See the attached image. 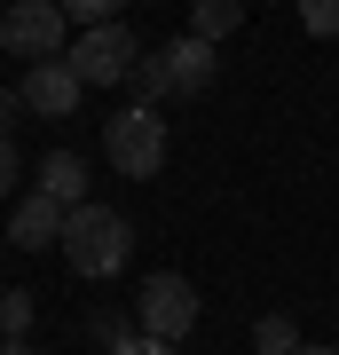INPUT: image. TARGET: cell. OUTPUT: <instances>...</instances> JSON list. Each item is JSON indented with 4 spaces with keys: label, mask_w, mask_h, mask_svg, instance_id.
<instances>
[{
    "label": "cell",
    "mask_w": 339,
    "mask_h": 355,
    "mask_svg": "<svg viewBox=\"0 0 339 355\" xmlns=\"http://www.w3.org/2000/svg\"><path fill=\"white\" fill-rule=\"evenodd\" d=\"M87 331H95V340H103V347H126V340H134V331H142V324H134V316H95Z\"/></svg>",
    "instance_id": "obj_15"
},
{
    "label": "cell",
    "mask_w": 339,
    "mask_h": 355,
    "mask_svg": "<svg viewBox=\"0 0 339 355\" xmlns=\"http://www.w3.org/2000/svg\"><path fill=\"white\" fill-rule=\"evenodd\" d=\"M237 24H245V0H189V32H198V40H214V48H221Z\"/></svg>",
    "instance_id": "obj_10"
},
{
    "label": "cell",
    "mask_w": 339,
    "mask_h": 355,
    "mask_svg": "<svg viewBox=\"0 0 339 355\" xmlns=\"http://www.w3.org/2000/svg\"><path fill=\"white\" fill-rule=\"evenodd\" d=\"M40 190L63 198V205H87V166H79L71 150H48L40 158Z\"/></svg>",
    "instance_id": "obj_9"
},
{
    "label": "cell",
    "mask_w": 339,
    "mask_h": 355,
    "mask_svg": "<svg viewBox=\"0 0 339 355\" xmlns=\"http://www.w3.org/2000/svg\"><path fill=\"white\" fill-rule=\"evenodd\" d=\"M214 71H221V55H214V40H198V32H182V40H166V48H150L134 64V103L142 111H158V103H189V95H205L214 87Z\"/></svg>",
    "instance_id": "obj_1"
},
{
    "label": "cell",
    "mask_w": 339,
    "mask_h": 355,
    "mask_svg": "<svg viewBox=\"0 0 339 355\" xmlns=\"http://www.w3.org/2000/svg\"><path fill=\"white\" fill-rule=\"evenodd\" d=\"M63 55H71V71L87 79V87H126L134 64H142V40L126 32V24H87Z\"/></svg>",
    "instance_id": "obj_3"
},
{
    "label": "cell",
    "mask_w": 339,
    "mask_h": 355,
    "mask_svg": "<svg viewBox=\"0 0 339 355\" xmlns=\"http://www.w3.org/2000/svg\"><path fill=\"white\" fill-rule=\"evenodd\" d=\"M63 16H71V24H119L126 0H63Z\"/></svg>",
    "instance_id": "obj_13"
},
{
    "label": "cell",
    "mask_w": 339,
    "mask_h": 355,
    "mask_svg": "<svg viewBox=\"0 0 339 355\" xmlns=\"http://www.w3.org/2000/svg\"><path fill=\"white\" fill-rule=\"evenodd\" d=\"M292 355H339V347H292Z\"/></svg>",
    "instance_id": "obj_20"
},
{
    "label": "cell",
    "mask_w": 339,
    "mask_h": 355,
    "mask_svg": "<svg viewBox=\"0 0 339 355\" xmlns=\"http://www.w3.org/2000/svg\"><path fill=\"white\" fill-rule=\"evenodd\" d=\"M16 182H24V158H16V142H8V135H0V198H8V190H16Z\"/></svg>",
    "instance_id": "obj_17"
},
{
    "label": "cell",
    "mask_w": 339,
    "mask_h": 355,
    "mask_svg": "<svg viewBox=\"0 0 339 355\" xmlns=\"http://www.w3.org/2000/svg\"><path fill=\"white\" fill-rule=\"evenodd\" d=\"M32 331V292H0V340H24Z\"/></svg>",
    "instance_id": "obj_12"
},
{
    "label": "cell",
    "mask_w": 339,
    "mask_h": 355,
    "mask_svg": "<svg viewBox=\"0 0 339 355\" xmlns=\"http://www.w3.org/2000/svg\"><path fill=\"white\" fill-rule=\"evenodd\" d=\"M252 347H261V355H292V347H308V340H300V324L277 308V316H261V324H252Z\"/></svg>",
    "instance_id": "obj_11"
},
{
    "label": "cell",
    "mask_w": 339,
    "mask_h": 355,
    "mask_svg": "<svg viewBox=\"0 0 339 355\" xmlns=\"http://www.w3.org/2000/svg\"><path fill=\"white\" fill-rule=\"evenodd\" d=\"M0 355H32V347H24V340H0Z\"/></svg>",
    "instance_id": "obj_19"
},
{
    "label": "cell",
    "mask_w": 339,
    "mask_h": 355,
    "mask_svg": "<svg viewBox=\"0 0 339 355\" xmlns=\"http://www.w3.org/2000/svg\"><path fill=\"white\" fill-rule=\"evenodd\" d=\"M63 32H71L63 0H16V8L0 16V48H8V55H32V64L63 55Z\"/></svg>",
    "instance_id": "obj_6"
},
{
    "label": "cell",
    "mask_w": 339,
    "mask_h": 355,
    "mask_svg": "<svg viewBox=\"0 0 339 355\" xmlns=\"http://www.w3.org/2000/svg\"><path fill=\"white\" fill-rule=\"evenodd\" d=\"M16 119H24V95H16V87H0V135H16Z\"/></svg>",
    "instance_id": "obj_18"
},
{
    "label": "cell",
    "mask_w": 339,
    "mask_h": 355,
    "mask_svg": "<svg viewBox=\"0 0 339 355\" xmlns=\"http://www.w3.org/2000/svg\"><path fill=\"white\" fill-rule=\"evenodd\" d=\"M24 111L32 119H71L79 103H87V79L71 71V55H48V64H24Z\"/></svg>",
    "instance_id": "obj_7"
},
{
    "label": "cell",
    "mask_w": 339,
    "mask_h": 355,
    "mask_svg": "<svg viewBox=\"0 0 339 355\" xmlns=\"http://www.w3.org/2000/svg\"><path fill=\"white\" fill-rule=\"evenodd\" d=\"M63 221H71V205L48 198V190L32 182V190L16 198V214H8V245H16V253H32V245H63Z\"/></svg>",
    "instance_id": "obj_8"
},
{
    "label": "cell",
    "mask_w": 339,
    "mask_h": 355,
    "mask_svg": "<svg viewBox=\"0 0 339 355\" xmlns=\"http://www.w3.org/2000/svg\"><path fill=\"white\" fill-rule=\"evenodd\" d=\"M300 24L315 40H339V0H300Z\"/></svg>",
    "instance_id": "obj_14"
},
{
    "label": "cell",
    "mask_w": 339,
    "mask_h": 355,
    "mask_svg": "<svg viewBox=\"0 0 339 355\" xmlns=\"http://www.w3.org/2000/svg\"><path fill=\"white\" fill-rule=\"evenodd\" d=\"M126 253H134V229H126V214H111V205H71V221H63V261H71V277H119Z\"/></svg>",
    "instance_id": "obj_2"
},
{
    "label": "cell",
    "mask_w": 339,
    "mask_h": 355,
    "mask_svg": "<svg viewBox=\"0 0 339 355\" xmlns=\"http://www.w3.org/2000/svg\"><path fill=\"white\" fill-rule=\"evenodd\" d=\"M111 355H182V340H150V331H134V340L111 347Z\"/></svg>",
    "instance_id": "obj_16"
},
{
    "label": "cell",
    "mask_w": 339,
    "mask_h": 355,
    "mask_svg": "<svg viewBox=\"0 0 339 355\" xmlns=\"http://www.w3.org/2000/svg\"><path fill=\"white\" fill-rule=\"evenodd\" d=\"M134 324L150 331V340H189V331H198V284L174 277V268H158V277L134 292Z\"/></svg>",
    "instance_id": "obj_5"
},
{
    "label": "cell",
    "mask_w": 339,
    "mask_h": 355,
    "mask_svg": "<svg viewBox=\"0 0 339 355\" xmlns=\"http://www.w3.org/2000/svg\"><path fill=\"white\" fill-rule=\"evenodd\" d=\"M103 158H111L126 182H150L158 166H166V119L142 111V103H134V111H119L111 127H103Z\"/></svg>",
    "instance_id": "obj_4"
}]
</instances>
